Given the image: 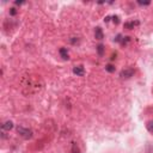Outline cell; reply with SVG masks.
<instances>
[{
    "mask_svg": "<svg viewBox=\"0 0 153 153\" xmlns=\"http://www.w3.org/2000/svg\"><path fill=\"white\" fill-rule=\"evenodd\" d=\"M138 4L139 5H150L151 3L150 1H138Z\"/></svg>",
    "mask_w": 153,
    "mask_h": 153,
    "instance_id": "11",
    "label": "cell"
},
{
    "mask_svg": "<svg viewBox=\"0 0 153 153\" xmlns=\"http://www.w3.org/2000/svg\"><path fill=\"white\" fill-rule=\"evenodd\" d=\"M60 55H61V58L64 60H68V52H67L66 48H61L60 49Z\"/></svg>",
    "mask_w": 153,
    "mask_h": 153,
    "instance_id": "5",
    "label": "cell"
},
{
    "mask_svg": "<svg viewBox=\"0 0 153 153\" xmlns=\"http://www.w3.org/2000/svg\"><path fill=\"white\" fill-rule=\"evenodd\" d=\"M146 128H147V130L151 133V134H153V121H148L146 123Z\"/></svg>",
    "mask_w": 153,
    "mask_h": 153,
    "instance_id": "7",
    "label": "cell"
},
{
    "mask_svg": "<svg viewBox=\"0 0 153 153\" xmlns=\"http://www.w3.org/2000/svg\"><path fill=\"white\" fill-rule=\"evenodd\" d=\"M12 128H13L12 121H6V122L3 124V129H5V130H10V129H12Z\"/></svg>",
    "mask_w": 153,
    "mask_h": 153,
    "instance_id": "6",
    "label": "cell"
},
{
    "mask_svg": "<svg viewBox=\"0 0 153 153\" xmlns=\"http://www.w3.org/2000/svg\"><path fill=\"white\" fill-rule=\"evenodd\" d=\"M17 132H18V134L20 135V137H23L26 140L32 138V132H31L29 128H24V127L18 126V127H17Z\"/></svg>",
    "mask_w": 153,
    "mask_h": 153,
    "instance_id": "1",
    "label": "cell"
},
{
    "mask_svg": "<svg viewBox=\"0 0 153 153\" xmlns=\"http://www.w3.org/2000/svg\"><path fill=\"white\" fill-rule=\"evenodd\" d=\"M95 37L97 38V39H103V37H104L103 30H102L99 26H97V28H96V30H95Z\"/></svg>",
    "mask_w": 153,
    "mask_h": 153,
    "instance_id": "4",
    "label": "cell"
},
{
    "mask_svg": "<svg viewBox=\"0 0 153 153\" xmlns=\"http://www.w3.org/2000/svg\"><path fill=\"white\" fill-rule=\"evenodd\" d=\"M73 73L77 76H84L85 74V71H84V67L83 66H76L74 68H73Z\"/></svg>",
    "mask_w": 153,
    "mask_h": 153,
    "instance_id": "3",
    "label": "cell"
},
{
    "mask_svg": "<svg viewBox=\"0 0 153 153\" xmlns=\"http://www.w3.org/2000/svg\"><path fill=\"white\" fill-rule=\"evenodd\" d=\"M97 52H98V54L102 56L103 55V52H104V46L103 44H98V47H97Z\"/></svg>",
    "mask_w": 153,
    "mask_h": 153,
    "instance_id": "8",
    "label": "cell"
},
{
    "mask_svg": "<svg viewBox=\"0 0 153 153\" xmlns=\"http://www.w3.org/2000/svg\"><path fill=\"white\" fill-rule=\"evenodd\" d=\"M105 70H106L108 72H114V71H115V67L112 66V65H108V66L105 67Z\"/></svg>",
    "mask_w": 153,
    "mask_h": 153,
    "instance_id": "10",
    "label": "cell"
},
{
    "mask_svg": "<svg viewBox=\"0 0 153 153\" xmlns=\"http://www.w3.org/2000/svg\"><path fill=\"white\" fill-rule=\"evenodd\" d=\"M11 14H12V16H14L17 12H16V9H11V12H10Z\"/></svg>",
    "mask_w": 153,
    "mask_h": 153,
    "instance_id": "12",
    "label": "cell"
},
{
    "mask_svg": "<svg viewBox=\"0 0 153 153\" xmlns=\"http://www.w3.org/2000/svg\"><path fill=\"white\" fill-rule=\"evenodd\" d=\"M133 74H134V70L133 68H127V70H123L122 72H121V78H130V77H133Z\"/></svg>",
    "mask_w": 153,
    "mask_h": 153,
    "instance_id": "2",
    "label": "cell"
},
{
    "mask_svg": "<svg viewBox=\"0 0 153 153\" xmlns=\"http://www.w3.org/2000/svg\"><path fill=\"white\" fill-rule=\"evenodd\" d=\"M14 4H16V5H20V4H23V1H16Z\"/></svg>",
    "mask_w": 153,
    "mask_h": 153,
    "instance_id": "13",
    "label": "cell"
},
{
    "mask_svg": "<svg viewBox=\"0 0 153 153\" xmlns=\"http://www.w3.org/2000/svg\"><path fill=\"white\" fill-rule=\"evenodd\" d=\"M72 153H80V150H79V147L77 146V144L72 145Z\"/></svg>",
    "mask_w": 153,
    "mask_h": 153,
    "instance_id": "9",
    "label": "cell"
}]
</instances>
